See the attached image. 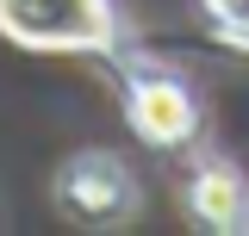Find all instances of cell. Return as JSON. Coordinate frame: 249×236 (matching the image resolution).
I'll return each instance as SVG.
<instances>
[{"label": "cell", "instance_id": "2", "mask_svg": "<svg viewBox=\"0 0 249 236\" xmlns=\"http://www.w3.org/2000/svg\"><path fill=\"white\" fill-rule=\"evenodd\" d=\"M124 118H131V131H137L150 149H181V143H193V131H199L193 93H187L175 75H162V68L131 81V93H124Z\"/></svg>", "mask_w": 249, "mask_h": 236}, {"label": "cell", "instance_id": "5", "mask_svg": "<svg viewBox=\"0 0 249 236\" xmlns=\"http://www.w3.org/2000/svg\"><path fill=\"white\" fill-rule=\"evenodd\" d=\"M206 13H212V37L218 44H231V50L249 56V0H206Z\"/></svg>", "mask_w": 249, "mask_h": 236}, {"label": "cell", "instance_id": "3", "mask_svg": "<svg viewBox=\"0 0 249 236\" xmlns=\"http://www.w3.org/2000/svg\"><path fill=\"white\" fill-rule=\"evenodd\" d=\"M56 193H62L75 211H81V218H93V224H112V218H124V211H131V199H137L131 174H124L106 149H81V155L62 168Z\"/></svg>", "mask_w": 249, "mask_h": 236}, {"label": "cell", "instance_id": "1", "mask_svg": "<svg viewBox=\"0 0 249 236\" xmlns=\"http://www.w3.org/2000/svg\"><path fill=\"white\" fill-rule=\"evenodd\" d=\"M0 37L37 56H106L119 25L106 0H0Z\"/></svg>", "mask_w": 249, "mask_h": 236}, {"label": "cell", "instance_id": "4", "mask_svg": "<svg viewBox=\"0 0 249 236\" xmlns=\"http://www.w3.org/2000/svg\"><path fill=\"white\" fill-rule=\"evenodd\" d=\"M187 205L206 230H231V236H249V180L243 168L231 162H206L199 174L187 180Z\"/></svg>", "mask_w": 249, "mask_h": 236}]
</instances>
